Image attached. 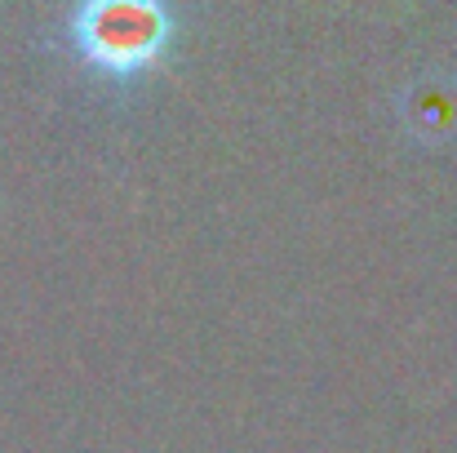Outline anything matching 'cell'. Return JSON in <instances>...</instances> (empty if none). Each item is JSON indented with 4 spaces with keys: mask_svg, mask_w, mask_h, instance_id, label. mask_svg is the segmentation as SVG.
Here are the masks:
<instances>
[{
    "mask_svg": "<svg viewBox=\"0 0 457 453\" xmlns=\"http://www.w3.org/2000/svg\"><path fill=\"white\" fill-rule=\"evenodd\" d=\"M152 31L155 27L143 4H116V0H112V13L103 18V27H94L89 40H103L107 49H112V40H116V45H129L134 54H143V49L152 45Z\"/></svg>",
    "mask_w": 457,
    "mask_h": 453,
    "instance_id": "cell-1",
    "label": "cell"
}]
</instances>
